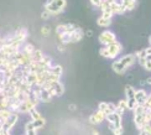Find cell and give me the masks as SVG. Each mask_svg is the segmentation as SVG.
I'll return each mask as SVG.
<instances>
[{
    "label": "cell",
    "instance_id": "cell-1",
    "mask_svg": "<svg viewBox=\"0 0 151 135\" xmlns=\"http://www.w3.org/2000/svg\"><path fill=\"white\" fill-rule=\"evenodd\" d=\"M136 62H137L136 55H127V56H124L122 58L113 62L111 69L118 74H123V73H125V71H127L129 67L135 65Z\"/></svg>",
    "mask_w": 151,
    "mask_h": 135
},
{
    "label": "cell",
    "instance_id": "cell-2",
    "mask_svg": "<svg viewBox=\"0 0 151 135\" xmlns=\"http://www.w3.org/2000/svg\"><path fill=\"white\" fill-rule=\"evenodd\" d=\"M122 52V45L118 41L114 43L106 45V46H103L99 50V55L104 57V58H109V60H114L120 55Z\"/></svg>",
    "mask_w": 151,
    "mask_h": 135
},
{
    "label": "cell",
    "instance_id": "cell-3",
    "mask_svg": "<svg viewBox=\"0 0 151 135\" xmlns=\"http://www.w3.org/2000/svg\"><path fill=\"white\" fill-rule=\"evenodd\" d=\"M19 120V113L12 112L10 117L6 119L5 121H3L1 125H0V134L1 135H8L10 134V130L14 128V125L17 123Z\"/></svg>",
    "mask_w": 151,
    "mask_h": 135
},
{
    "label": "cell",
    "instance_id": "cell-4",
    "mask_svg": "<svg viewBox=\"0 0 151 135\" xmlns=\"http://www.w3.org/2000/svg\"><path fill=\"white\" fill-rule=\"evenodd\" d=\"M66 0H48L45 4V8L51 12L52 15H58L60 12H62L66 8Z\"/></svg>",
    "mask_w": 151,
    "mask_h": 135
},
{
    "label": "cell",
    "instance_id": "cell-5",
    "mask_svg": "<svg viewBox=\"0 0 151 135\" xmlns=\"http://www.w3.org/2000/svg\"><path fill=\"white\" fill-rule=\"evenodd\" d=\"M98 41L102 43V46H106V45L116 42V35L113 32V31L105 30V31H103V32L98 36Z\"/></svg>",
    "mask_w": 151,
    "mask_h": 135
},
{
    "label": "cell",
    "instance_id": "cell-6",
    "mask_svg": "<svg viewBox=\"0 0 151 135\" xmlns=\"http://www.w3.org/2000/svg\"><path fill=\"white\" fill-rule=\"evenodd\" d=\"M37 104H39V102L35 100L34 98H31V95H30V98H29V99L21 102L20 107H19L17 113H21V114H29L31 109L35 108Z\"/></svg>",
    "mask_w": 151,
    "mask_h": 135
},
{
    "label": "cell",
    "instance_id": "cell-7",
    "mask_svg": "<svg viewBox=\"0 0 151 135\" xmlns=\"http://www.w3.org/2000/svg\"><path fill=\"white\" fill-rule=\"evenodd\" d=\"M104 120H106V115L103 113V112H100L99 109L97 112H94L91 117H89V123L93 124V125H97V124H100V123H103Z\"/></svg>",
    "mask_w": 151,
    "mask_h": 135
},
{
    "label": "cell",
    "instance_id": "cell-8",
    "mask_svg": "<svg viewBox=\"0 0 151 135\" xmlns=\"http://www.w3.org/2000/svg\"><path fill=\"white\" fill-rule=\"evenodd\" d=\"M106 121L111 123L115 128H120L122 126V115L116 112H113L106 115Z\"/></svg>",
    "mask_w": 151,
    "mask_h": 135
},
{
    "label": "cell",
    "instance_id": "cell-9",
    "mask_svg": "<svg viewBox=\"0 0 151 135\" xmlns=\"http://www.w3.org/2000/svg\"><path fill=\"white\" fill-rule=\"evenodd\" d=\"M98 109L100 112H103L105 115H108L113 112H115L116 110V105L115 104H113V103H106V102H102V103H99V105H98Z\"/></svg>",
    "mask_w": 151,
    "mask_h": 135
},
{
    "label": "cell",
    "instance_id": "cell-10",
    "mask_svg": "<svg viewBox=\"0 0 151 135\" xmlns=\"http://www.w3.org/2000/svg\"><path fill=\"white\" fill-rule=\"evenodd\" d=\"M147 98H149V94L145 89H137L135 92V99L137 102V104L145 105V103L147 102Z\"/></svg>",
    "mask_w": 151,
    "mask_h": 135
},
{
    "label": "cell",
    "instance_id": "cell-11",
    "mask_svg": "<svg viewBox=\"0 0 151 135\" xmlns=\"http://www.w3.org/2000/svg\"><path fill=\"white\" fill-rule=\"evenodd\" d=\"M78 26H76L73 24H62V25H58L57 27H56V32L57 35H61V34H66V32H72L77 29Z\"/></svg>",
    "mask_w": 151,
    "mask_h": 135
},
{
    "label": "cell",
    "instance_id": "cell-12",
    "mask_svg": "<svg viewBox=\"0 0 151 135\" xmlns=\"http://www.w3.org/2000/svg\"><path fill=\"white\" fill-rule=\"evenodd\" d=\"M110 8H111V11H113V14L114 15H122V14H124L125 11H128L127 10V8L122 4V3H118V1H113L111 4H110Z\"/></svg>",
    "mask_w": 151,
    "mask_h": 135
},
{
    "label": "cell",
    "instance_id": "cell-13",
    "mask_svg": "<svg viewBox=\"0 0 151 135\" xmlns=\"http://www.w3.org/2000/svg\"><path fill=\"white\" fill-rule=\"evenodd\" d=\"M53 98V95L51 93V91L50 89H46V88H42L41 87V91H40V99L41 102H51Z\"/></svg>",
    "mask_w": 151,
    "mask_h": 135
},
{
    "label": "cell",
    "instance_id": "cell-14",
    "mask_svg": "<svg viewBox=\"0 0 151 135\" xmlns=\"http://www.w3.org/2000/svg\"><path fill=\"white\" fill-rule=\"evenodd\" d=\"M127 110H129V108H128V100L127 99H123V100H120L116 104V113H119L120 115H123Z\"/></svg>",
    "mask_w": 151,
    "mask_h": 135
},
{
    "label": "cell",
    "instance_id": "cell-15",
    "mask_svg": "<svg viewBox=\"0 0 151 135\" xmlns=\"http://www.w3.org/2000/svg\"><path fill=\"white\" fill-rule=\"evenodd\" d=\"M83 31H82L81 27H77L73 32H72V43H76V42H79L82 38H83Z\"/></svg>",
    "mask_w": 151,
    "mask_h": 135
},
{
    "label": "cell",
    "instance_id": "cell-16",
    "mask_svg": "<svg viewBox=\"0 0 151 135\" xmlns=\"http://www.w3.org/2000/svg\"><path fill=\"white\" fill-rule=\"evenodd\" d=\"M52 89H53V92L56 94V97H61V95L65 93V86L62 84L60 81L55 83V86L52 87Z\"/></svg>",
    "mask_w": 151,
    "mask_h": 135
},
{
    "label": "cell",
    "instance_id": "cell-17",
    "mask_svg": "<svg viewBox=\"0 0 151 135\" xmlns=\"http://www.w3.org/2000/svg\"><path fill=\"white\" fill-rule=\"evenodd\" d=\"M97 24H98V26H100V27H109L110 24H111V19H110V17L100 16V17L98 19Z\"/></svg>",
    "mask_w": 151,
    "mask_h": 135
},
{
    "label": "cell",
    "instance_id": "cell-18",
    "mask_svg": "<svg viewBox=\"0 0 151 135\" xmlns=\"http://www.w3.org/2000/svg\"><path fill=\"white\" fill-rule=\"evenodd\" d=\"M120 3L127 8V10H134L137 5V0H120Z\"/></svg>",
    "mask_w": 151,
    "mask_h": 135
},
{
    "label": "cell",
    "instance_id": "cell-19",
    "mask_svg": "<svg viewBox=\"0 0 151 135\" xmlns=\"http://www.w3.org/2000/svg\"><path fill=\"white\" fill-rule=\"evenodd\" d=\"M36 128H35V124H34V120H31V121H27L26 125H25V131H26V134H31V135H34L36 134Z\"/></svg>",
    "mask_w": 151,
    "mask_h": 135
},
{
    "label": "cell",
    "instance_id": "cell-20",
    "mask_svg": "<svg viewBox=\"0 0 151 135\" xmlns=\"http://www.w3.org/2000/svg\"><path fill=\"white\" fill-rule=\"evenodd\" d=\"M11 113L12 112L10 110L9 108H1V110H0V121H1V123L5 121L11 115Z\"/></svg>",
    "mask_w": 151,
    "mask_h": 135
},
{
    "label": "cell",
    "instance_id": "cell-21",
    "mask_svg": "<svg viewBox=\"0 0 151 135\" xmlns=\"http://www.w3.org/2000/svg\"><path fill=\"white\" fill-rule=\"evenodd\" d=\"M135 89L134 87L131 86H125V95H127V99H131V98H135Z\"/></svg>",
    "mask_w": 151,
    "mask_h": 135
},
{
    "label": "cell",
    "instance_id": "cell-22",
    "mask_svg": "<svg viewBox=\"0 0 151 135\" xmlns=\"http://www.w3.org/2000/svg\"><path fill=\"white\" fill-rule=\"evenodd\" d=\"M43 57H45V55L42 53L41 50H37V48H36L34 52H32V61H34V62H40V61L43 58Z\"/></svg>",
    "mask_w": 151,
    "mask_h": 135
},
{
    "label": "cell",
    "instance_id": "cell-23",
    "mask_svg": "<svg viewBox=\"0 0 151 135\" xmlns=\"http://www.w3.org/2000/svg\"><path fill=\"white\" fill-rule=\"evenodd\" d=\"M29 115H30V119H31V120L40 119V118L42 117V115H41V113H40V112L37 110V109H36V107L31 109V110H30V113H29Z\"/></svg>",
    "mask_w": 151,
    "mask_h": 135
},
{
    "label": "cell",
    "instance_id": "cell-24",
    "mask_svg": "<svg viewBox=\"0 0 151 135\" xmlns=\"http://www.w3.org/2000/svg\"><path fill=\"white\" fill-rule=\"evenodd\" d=\"M62 71H63V68H62V66L57 65V66H52L51 69H50V73H52L55 76H62Z\"/></svg>",
    "mask_w": 151,
    "mask_h": 135
},
{
    "label": "cell",
    "instance_id": "cell-25",
    "mask_svg": "<svg viewBox=\"0 0 151 135\" xmlns=\"http://www.w3.org/2000/svg\"><path fill=\"white\" fill-rule=\"evenodd\" d=\"M34 124H35V128H36V129H41L42 126H45V124H46V120L41 117L40 119H36V120H34Z\"/></svg>",
    "mask_w": 151,
    "mask_h": 135
},
{
    "label": "cell",
    "instance_id": "cell-26",
    "mask_svg": "<svg viewBox=\"0 0 151 135\" xmlns=\"http://www.w3.org/2000/svg\"><path fill=\"white\" fill-rule=\"evenodd\" d=\"M128 100V108H129V110H134V109L139 105L137 104V102L135 98H131V99H127Z\"/></svg>",
    "mask_w": 151,
    "mask_h": 135
},
{
    "label": "cell",
    "instance_id": "cell-27",
    "mask_svg": "<svg viewBox=\"0 0 151 135\" xmlns=\"http://www.w3.org/2000/svg\"><path fill=\"white\" fill-rule=\"evenodd\" d=\"M140 134H144V135H151V125L150 123L149 124H145L141 129H140Z\"/></svg>",
    "mask_w": 151,
    "mask_h": 135
},
{
    "label": "cell",
    "instance_id": "cell-28",
    "mask_svg": "<svg viewBox=\"0 0 151 135\" xmlns=\"http://www.w3.org/2000/svg\"><path fill=\"white\" fill-rule=\"evenodd\" d=\"M21 50H22V51H25V52H30V53H32L36 48L34 47V45H31V43H24V46H22V48H21Z\"/></svg>",
    "mask_w": 151,
    "mask_h": 135
},
{
    "label": "cell",
    "instance_id": "cell-29",
    "mask_svg": "<svg viewBox=\"0 0 151 135\" xmlns=\"http://www.w3.org/2000/svg\"><path fill=\"white\" fill-rule=\"evenodd\" d=\"M51 16H52L51 12H50L46 8H43V10H42V12H41V19H42V20H48V19L51 17Z\"/></svg>",
    "mask_w": 151,
    "mask_h": 135
},
{
    "label": "cell",
    "instance_id": "cell-30",
    "mask_svg": "<svg viewBox=\"0 0 151 135\" xmlns=\"http://www.w3.org/2000/svg\"><path fill=\"white\" fill-rule=\"evenodd\" d=\"M50 32H51V27H50V26H42L41 27V35L42 36L47 37L50 35Z\"/></svg>",
    "mask_w": 151,
    "mask_h": 135
},
{
    "label": "cell",
    "instance_id": "cell-31",
    "mask_svg": "<svg viewBox=\"0 0 151 135\" xmlns=\"http://www.w3.org/2000/svg\"><path fill=\"white\" fill-rule=\"evenodd\" d=\"M91 4L93 6H96V8H99L100 4H102V0H91Z\"/></svg>",
    "mask_w": 151,
    "mask_h": 135
},
{
    "label": "cell",
    "instance_id": "cell-32",
    "mask_svg": "<svg viewBox=\"0 0 151 135\" xmlns=\"http://www.w3.org/2000/svg\"><path fill=\"white\" fill-rule=\"evenodd\" d=\"M113 134H115V135H120V134H123V126H120V128H115L114 131H113Z\"/></svg>",
    "mask_w": 151,
    "mask_h": 135
},
{
    "label": "cell",
    "instance_id": "cell-33",
    "mask_svg": "<svg viewBox=\"0 0 151 135\" xmlns=\"http://www.w3.org/2000/svg\"><path fill=\"white\" fill-rule=\"evenodd\" d=\"M144 68H145L146 71H149V72H151V60L150 61H146L145 66H144Z\"/></svg>",
    "mask_w": 151,
    "mask_h": 135
},
{
    "label": "cell",
    "instance_id": "cell-34",
    "mask_svg": "<svg viewBox=\"0 0 151 135\" xmlns=\"http://www.w3.org/2000/svg\"><path fill=\"white\" fill-rule=\"evenodd\" d=\"M87 35H88V36H92V35H93L92 31H87Z\"/></svg>",
    "mask_w": 151,
    "mask_h": 135
},
{
    "label": "cell",
    "instance_id": "cell-35",
    "mask_svg": "<svg viewBox=\"0 0 151 135\" xmlns=\"http://www.w3.org/2000/svg\"><path fill=\"white\" fill-rule=\"evenodd\" d=\"M92 133H93V134H98V130H96V129H93V130H92Z\"/></svg>",
    "mask_w": 151,
    "mask_h": 135
},
{
    "label": "cell",
    "instance_id": "cell-36",
    "mask_svg": "<svg viewBox=\"0 0 151 135\" xmlns=\"http://www.w3.org/2000/svg\"><path fill=\"white\" fill-rule=\"evenodd\" d=\"M147 84H150V86H151V78H149V79H147Z\"/></svg>",
    "mask_w": 151,
    "mask_h": 135
}]
</instances>
